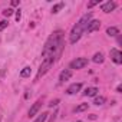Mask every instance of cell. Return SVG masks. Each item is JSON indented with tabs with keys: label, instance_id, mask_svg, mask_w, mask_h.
<instances>
[{
	"label": "cell",
	"instance_id": "1",
	"mask_svg": "<svg viewBox=\"0 0 122 122\" xmlns=\"http://www.w3.org/2000/svg\"><path fill=\"white\" fill-rule=\"evenodd\" d=\"M62 49H63V33L57 30V32L52 33V36L45 43L42 56H43V59H52L55 62L60 56V53H62Z\"/></svg>",
	"mask_w": 122,
	"mask_h": 122
},
{
	"label": "cell",
	"instance_id": "2",
	"mask_svg": "<svg viewBox=\"0 0 122 122\" xmlns=\"http://www.w3.org/2000/svg\"><path fill=\"white\" fill-rule=\"evenodd\" d=\"M91 19H92V13H86V15H83V16L81 17V20L73 26V29H72V32H71V36H69V42H71V43H76V42L81 39V36H82V33L85 32V29H86L88 23L91 22Z\"/></svg>",
	"mask_w": 122,
	"mask_h": 122
},
{
	"label": "cell",
	"instance_id": "3",
	"mask_svg": "<svg viewBox=\"0 0 122 122\" xmlns=\"http://www.w3.org/2000/svg\"><path fill=\"white\" fill-rule=\"evenodd\" d=\"M53 65V60L52 59H43V62H42V65H40V69H39V72H37V79L40 78V76H43L49 69H50V66Z\"/></svg>",
	"mask_w": 122,
	"mask_h": 122
},
{
	"label": "cell",
	"instance_id": "4",
	"mask_svg": "<svg viewBox=\"0 0 122 122\" xmlns=\"http://www.w3.org/2000/svg\"><path fill=\"white\" fill-rule=\"evenodd\" d=\"M88 65V59L86 57H76L75 60H72L71 62V69H82Z\"/></svg>",
	"mask_w": 122,
	"mask_h": 122
},
{
	"label": "cell",
	"instance_id": "5",
	"mask_svg": "<svg viewBox=\"0 0 122 122\" xmlns=\"http://www.w3.org/2000/svg\"><path fill=\"white\" fill-rule=\"evenodd\" d=\"M111 59L116 65H121L122 63V52L118 49H111Z\"/></svg>",
	"mask_w": 122,
	"mask_h": 122
},
{
	"label": "cell",
	"instance_id": "6",
	"mask_svg": "<svg viewBox=\"0 0 122 122\" xmlns=\"http://www.w3.org/2000/svg\"><path fill=\"white\" fill-rule=\"evenodd\" d=\"M99 27H101V22H99V20H91V22L88 23V26H86L85 32H86V33H92V32L98 30Z\"/></svg>",
	"mask_w": 122,
	"mask_h": 122
},
{
	"label": "cell",
	"instance_id": "7",
	"mask_svg": "<svg viewBox=\"0 0 122 122\" xmlns=\"http://www.w3.org/2000/svg\"><path fill=\"white\" fill-rule=\"evenodd\" d=\"M71 76H72V71H71V69H65V71H62V72H60L59 82H60V83H63V82L69 81V79H71Z\"/></svg>",
	"mask_w": 122,
	"mask_h": 122
},
{
	"label": "cell",
	"instance_id": "8",
	"mask_svg": "<svg viewBox=\"0 0 122 122\" xmlns=\"http://www.w3.org/2000/svg\"><path fill=\"white\" fill-rule=\"evenodd\" d=\"M115 7H116V3H115V2H111V0H109V2H106V3H103V5H102V7H101V9H102V12H103V13H111Z\"/></svg>",
	"mask_w": 122,
	"mask_h": 122
},
{
	"label": "cell",
	"instance_id": "9",
	"mask_svg": "<svg viewBox=\"0 0 122 122\" xmlns=\"http://www.w3.org/2000/svg\"><path fill=\"white\" fill-rule=\"evenodd\" d=\"M40 106H42V101H37V102H35L33 103V106L29 109V118H32V116H35L37 112H39V109H40Z\"/></svg>",
	"mask_w": 122,
	"mask_h": 122
},
{
	"label": "cell",
	"instance_id": "10",
	"mask_svg": "<svg viewBox=\"0 0 122 122\" xmlns=\"http://www.w3.org/2000/svg\"><path fill=\"white\" fill-rule=\"evenodd\" d=\"M81 88H82V83H72V85L68 88L66 93H68V95H75L76 92L81 91Z\"/></svg>",
	"mask_w": 122,
	"mask_h": 122
},
{
	"label": "cell",
	"instance_id": "11",
	"mask_svg": "<svg viewBox=\"0 0 122 122\" xmlns=\"http://www.w3.org/2000/svg\"><path fill=\"white\" fill-rule=\"evenodd\" d=\"M98 92H99L98 88H86L85 92H83V95H85V96H95Z\"/></svg>",
	"mask_w": 122,
	"mask_h": 122
},
{
	"label": "cell",
	"instance_id": "12",
	"mask_svg": "<svg viewBox=\"0 0 122 122\" xmlns=\"http://www.w3.org/2000/svg\"><path fill=\"white\" fill-rule=\"evenodd\" d=\"M103 59H105V57H103V53L98 52V53L93 55V59H92V60H93L95 63H102V62H103Z\"/></svg>",
	"mask_w": 122,
	"mask_h": 122
},
{
	"label": "cell",
	"instance_id": "13",
	"mask_svg": "<svg viewBox=\"0 0 122 122\" xmlns=\"http://www.w3.org/2000/svg\"><path fill=\"white\" fill-rule=\"evenodd\" d=\"M106 33H108L109 36H116V35H119V30H118L116 27L111 26V27H108V29H106Z\"/></svg>",
	"mask_w": 122,
	"mask_h": 122
},
{
	"label": "cell",
	"instance_id": "14",
	"mask_svg": "<svg viewBox=\"0 0 122 122\" xmlns=\"http://www.w3.org/2000/svg\"><path fill=\"white\" fill-rule=\"evenodd\" d=\"M30 73H32V69H30L29 66H26V68H23V71L20 72V76H22V78H29Z\"/></svg>",
	"mask_w": 122,
	"mask_h": 122
},
{
	"label": "cell",
	"instance_id": "15",
	"mask_svg": "<svg viewBox=\"0 0 122 122\" xmlns=\"http://www.w3.org/2000/svg\"><path fill=\"white\" fill-rule=\"evenodd\" d=\"M47 115H49V113L43 112V113H40V115H39V116L33 121V122H45V121H46V118H47Z\"/></svg>",
	"mask_w": 122,
	"mask_h": 122
},
{
	"label": "cell",
	"instance_id": "16",
	"mask_svg": "<svg viewBox=\"0 0 122 122\" xmlns=\"http://www.w3.org/2000/svg\"><path fill=\"white\" fill-rule=\"evenodd\" d=\"M105 101H106V99H105L103 96H98V98L95 99V102H93V103H95V105H98V106H101V105H103V103H105Z\"/></svg>",
	"mask_w": 122,
	"mask_h": 122
},
{
	"label": "cell",
	"instance_id": "17",
	"mask_svg": "<svg viewBox=\"0 0 122 122\" xmlns=\"http://www.w3.org/2000/svg\"><path fill=\"white\" fill-rule=\"evenodd\" d=\"M86 109H88V103H81L79 106H76L75 112H83V111H86Z\"/></svg>",
	"mask_w": 122,
	"mask_h": 122
},
{
	"label": "cell",
	"instance_id": "18",
	"mask_svg": "<svg viewBox=\"0 0 122 122\" xmlns=\"http://www.w3.org/2000/svg\"><path fill=\"white\" fill-rule=\"evenodd\" d=\"M63 6H65L63 3H59V5H56V6H53V9H52V12H53V13H57V12H59L60 9H62Z\"/></svg>",
	"mask_w": 122,
	"mask_h": 122
},
{
	"label": "cell",
	"instance_id": "19",
	"mask_svg": "<svg viewBox=\"0 0 122 122\" xmlns=\"http://www.w3.org/2000/svg\"><path fill=\"white\" fill-rule=\"evenodd\" d=\"M13 12H15L13 9H6V10L3 12V15H5L6 17H9V16H12V15H13Z\"/></svg>",
	"mask_w": 122,
	"mask_h": 122
},
{
	"label": "cell",
	"instance_id": "20",
	"mask_svg": "<svg viewBox=\"0 0 122 122\" xmlns=\"http://www.w3.org/2000/svg\"><path fill=\"white\" fill-rule=\"evenodd\" d=\"M101 2L99 0H93V2H91V3H88V9H91V7H93V6H96V5H99Z\"/></svg>",
	"mask_w": 122,
	"mask_h": 122
},
{
	"label": "cell",
	"instance_id": "21",
	"mask_svg": "<svg viewBox=\"0 0 122 122\" xmlns=\"http://www.w3.org/2000/svg\"><path fill=\"white\" fill-rule=\"evenodd\" d=\"M7 25H9V23H7L6 20H2V22H0V30L6 29V27H7Z\"/></svg>",
	"mask_w": 122,
	"mask_h": 122
},
{
	"label": "cell",
	"instance_id": "22",
	"mask_svg": "<svg viewBox=\"0 0 122 122\" xmlns=\"http://www.w3.org/2000/svg\"><path fill=\"white\" fill-rule=\"evenodd\" d=\"M57 103H59V99H55V101H52V102L49 103V106H50V108H53V106H56Z\"/></svg>",
	"mask_w": 122,
	"mask_h": 122
},
{
	"label": "cell",
	"instance_id": "23",
	"mask_svg": "<svg viewBox=\"0 0 122 122\" xmlns=\"http://www.w3.org/2000/svg\"><path fill=\"white\" fill-rule=\"evenodd\" d=\"M20 17H22V13H20V10H16V20L19 22V20H20Z\"/></svg>",
	"mask_w": 122,
	"mask_h": 122
},
{
	"label": "cell",
	"instance_id": "24",
	"mask_svg": "<svg viewBox=\"0 0 122 122\" xmlns=\"http://www.w3.org/2000/svg\"><path fill=\"white\" fill-rule=\"evenodd\" d=\"M12 5H13V6H17V5H19V2H17V0H13Z\"/></svg>",
	"mask_w": 122,
	"mask_h": 122
},
{
	"label": "cell",
	"instance_id": "25",
	"mask_svg": "<svg viewBox=\"0 0 122 122\" xmlns=\"http://www.w3.org/2000/svg\"><path fill=\"white\" fill-rule=\"evenodd\" d=\"M76 122H82V121H76Z\"/></svg>",
	"mask_w": 122,
	"mask_h": 122
}]
</instances>
